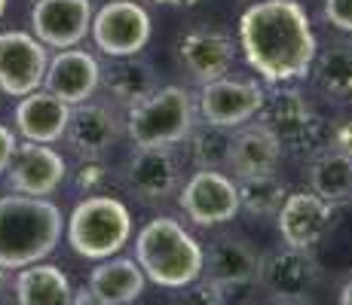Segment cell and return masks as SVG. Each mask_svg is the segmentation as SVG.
I'll return each instance as SVG.
<instances>
[{
  "label": "cell",
  "instance_id": "e575fe53",
  "mask_svg": "<svg viewBox=\"0 0 352 305\" xmlns=\"http://www.w3.org/2000/svg\"><path fill=\"white\" fill-rule=\"evenodd\" d=\"M0 287H3V269H0Z\"/></svg>",
  "mask_w": 352,
  "mask_h": 305
},
{
  "label": "cell",
  "instance_id": "603a6c76",
  "mask_svg": "<svg viewBox=\"0 0 352 305\" xmlns=\"http://www.w3.org/2000/svg\"><path fill=\"white\" fill-rule=\"evenodd\" d=\"M107 89L113 92V98L123 101V104H138L151 95L157 86H153V73L147 64L132 58H120V64L111 71V83Z\"/></svg>",
  "mask_w": 352,
  "mask_h": 305
},
{
  "label": "cell",
  "instance_id": "484cf974",
  "mask_svg": "<svg viewBox=\"0 0 352 305\" xmlns=\"http://www.w3.org/2000/svg\"><path fill=\"white\" fill-rule=\"evenodd\" d=\"M181 290H184L181 305H221V287L218 284H212V281H206V284L193 281V284H187V287H181Z\"/></svg>",
  "mask_w": 352,
  "mask_h": 305
},
{
  "label": "cell",
  "instance_id": "836d02e7",
  "mask_svg": "<svg viewBox=\"0 0 352 305\" xmlns=\"http://www.w3.org/2000/svg\"><path fill=\"white\" fill-rule=\"evenodd\" d=\"M3 10H6V0H0V19H3Z\"/></svg>",
  "mask_w": 352,
  "mask_h": 305
},
{
  "label": "cell",
  "instance_id": "7c38bea8",
  "mask_svg": "<svg viewBox=\"0 0 352 305\" xmlns=\"http://www.w3.org/2000/svg\"><path fill=\"white\" fill-rule=\"evenodd\" d=\"M276 226H279L282 241L291 250H309L313 244L328 232L331 226V202H324L319 193L303 189V193L285 195L282 208L276 211Z\"/></svg>",
  "mask_w": 352,
  "mask_h": 305
},
{
  "label": "cell",
  "instance_id": "5bb4252c",
  "mask_svg": "<svg viewBox=\"0 0 352 305\" xmlns=\"http://www.w3.org/2000/svg\"><path fill=\"white\" fill-rule=\"evenodd\" d=\"M282 159V141L270 125H248L236 138H230L227 147V165L239 180L273 174Z\"/></svg>",
  "mask_w": 352,
  "mask_h": 305
},
{
  "label": "cell",
  "instance_id": "e0dca14e",
  "mask_svg": "<svg viewBox=\"0 0 352 305\" xmlns=\"http://www.w3.org/2000/svg\"><path fill=\"white\" fill-rule=\"evenodd\" d=\"M181 61L206 86L212 80L227 77V71L233 67V43H230L224 34L193 31L181 40Z\"/></svg>",
  "mask_w": 352,
  "mask_h": 305
},
{
  "label": "cell",
  "instance_id": "83f0119b",
  "mask_svg": "<svg viewBox=\"0 0 352 305\" xmlns=\"http://www.w3.org/2000/svg\"><path fill=\"white\" fill-rule=\"evenodd\" d=\"M16 147H19V141H16V134H12V128L0 125V171H6L12 153H16Z\"/></svg>",
  "mask_w": 352,
  "mask_h": 305
},
{
  "label": "cell",
  "instance_id": "9c48e42d",
  "mask_svg": "<svg viewBox=\"0 0 352 305\" xmlns=\"http://www.w3.org/2000/svg\"><path fill=\"white\" fill-rule=\"evenodd\" d=\"M267 104V95L252 80H212L199 92V113L212 128H239Z\"/></svg>",
  "mask_w": 352,
  "mask_h": 305
},
{
  "label": "cell",
  "instance_id": "d4e9b609",
  "mask_svg": "<svg viewBox=\"0 0 352 305\" xmlns=\"http://www.w3.org/2000/svg\"><path fill=\"white\" fill-rule=\"evenodd\" d=\"M236 186H239V208H245L252 214H276L282 208V202H285V186L273 174L245 178Z\"/></svg>",
  "mask_w": 352,
  "mask_h": 305
},
{
  "label": "cell",
  "instance_id": "d6986e66",
  "mask_svg": "<svg viewBox=\"0 0 352 305\" xmlns=\"http://www.w3.org/2000/svg\"><path fill=\"white\" fill-rule=\"evenodd\" d=\"M147 278L135 260H101L89 275V290L104 305H129L144 293Z\"/></svg>",
  "mask_w": 352,
  "mask_h": 305
},
{
  "label": "cell",
  "instance_id": "cb8c5ba5",
  "mask_svg": "<svg viewBox=\"0 0 352 305\" xmlns=\"http://www.w3.org/2000/svg\"><path fill=\"white\" fill-rule=\"evenodd\" d=\"M313 193H319L324 202H337L352 195V159L343 153H328L313 168Z\"/></svg>",
  "mask_w": 352,
  "mask_h": 305
},
{
  "label": "cell",
  "instance_id": "2e32d148",
  "mask_svg": "<svg viewBox=\"0 0 352 305\" xmlns=\"http://www.w3.org/2000/svg\"><path fill=\"white\" fill-rule=\"evenodd\" d=\"M65 138L71 150L83 159H98L117 141V117L101 104H77L67 119Z\"/></svg>",
  "mask_w": 352,
  "mask_h": 305
},
{
  "label": "cell",
  "instance_id": "8992f818",
  "mask_svg": "<svg viewBox=\"0 0 352 305\" xmlns=\"http://www.w3.org/2000/svg\"><path fill=\"white\" fill-rule=\"evenodd\" d=\"M151 16L135 0H111L92 16V40L104 56L132 58L151 43Z\"/></svg>",
  "mask_w": 352,
  "mask_h": 305
},
{
  "label": "cell",
  "instance_id": "4fadbf2b",
  "mask_svg": "<svg viewBox=\"0 0 352 305\" xmlns=\"http://www.w3.org/2000/svg\"><path fill=\"white\" fill-rule=\"evenodd\" d=\"M101 83V67L98 61L83 49H62L56 58L46 64L43 86L50 95H56L58 101H65L67 107L86 104L96 95Z\"/></svg>",
  "mask_w": 352,
  "mask_h": 305
},
{
  "label": "cell",
  "instance_id": "ac0fdd59",
  "mask_svg": "<svg viewBox=\"0 0 352 305\" xmlns=\"http://www.w3.org/2000/svg\"><path fill=\"white\" fill-rule=\"evenodd\" d=\"M129 183L144 199H162L178 186V165L168 147H138L129 162Z\"/></svg>",
  "mask_w": 352,
  "mask_h": 305
},
{
  "label": "cell",
  "instance_id": "3957f363",
  "mask_svg": "<svg viewBox=\"0 0 352 305\" xmlns=\"http://www.w3.org/2000/svg\"><path fill=\"white\" fill-rule=\"evenodd\" d=\"M135 263L147 281L181 290L206 272V250L172 217H153L135 239Z\"/></svg>",
  "mask_w": 352,
  "mask_h": 305
},
{
  "label": "cell",
  "instance_id": "7402d4cb",
  "mask_svg": "<svg viewBox=\"0 0 352 305\" xmlns=\"http://www.w3.org/2000/svg\"><path fill=\"white\" fill-rule=\"evenodd\" d=\"M267 281V287L279 296H300L303 287L309 284V266L300 256V250H285V254L270 256L267 263H261V272Z\"/></svg>",
  "mask_w": 352,
  "mask_h": 305
},
{
  "label": "cell",
  "instance_id": "ba28073f",
  "mask_svg": "<svg viewBox=\"0 0 352 305\" xmlns=\"http://www.w3.org/2000/svg\"><path fill=\"white\" fill-rule=\"evenodd\" d=\"M46 46L34 34L3 31L0 34V92L12 98L37 92L46 77Z\"/></svg>",
  "mask_w": 352,
  "mask_h": 305
},
{
  "label": "cell",
  "instance_id": "ffe728a7",
  "mask_svg": "<svg viewBox=\"0 0 352 305\" xmlns=\"http://www.w3.org/2000/svg\"><path fill=\"white\" fill-rule=\"evenodd\" d=\"M74 287L67 275L52 263H34L19 269L16 302L19 305H71Z\"/></svg>",
  "mask_w": 352,
  "mask_h": 305
},
{
  "label": "cell",
  "instance_id": "52a82bcc",
  "mask_svg": "<svg viewBox=\"0 0 352 305\" xmlns=\"http://www.w3.org/2000/svg\"><path fill=\"white\" fill-rule=\"evenodd\" d=\"M178 202L196 226H221L239 214V186L218 168H199L184 183Z\"/></svg>",
  "mask_w": 352,
  "mask_h": 305
},
{
  "label": "cell",
  "instance_id": "5b68a950",
  "mask_svg": "<svg viewBox=\"0 0 352 305\" xmlns=\"http://www.w3.org/2000/svg\"><path fill=\"white\" fill-rule=\"evenodd\" d=\"M129 138L138 147H172L190 138L193 132V101L181 86L153 89L144 101L129 110Z\"/></svg>",
  "mask_w": 352,
  "mask_h": 305
},
{
  "label": "cell",
  "instance_id": "44dd1931",
  "mask_svg": "<svg viewBox=\"0 0 352 305\" xmlns=\"http://www.w3.org/2000/svg\"><path fill=\"white\" fill-rule=\"evenodd\" d=\"M208 281L218 284L221 290L230 287V284H245L257 278L261 272V260L248 241L242 239H221L214 241V247L208 250Z\"/></svg>",
  "mask_w": 352,
  "mask_h": 305
},
{
  "label": "cell",
  "instance_id": "9a60e30c",
  "mask_svg": "<svg viewBox=\"0 0 352 305\" xmlns=\"http://www.w3.org/2000/svg\"><path fill=\"white\" fill-rule=\"evenodd\" d=\"M67 119H71V107L46 89L25 95L16 107V128L31 144H56V141H62Z\"/></svg>",
  "mask_w": 352,
  "mask_h": 305
},
{
  "label": "cell",
  "instance_id": "30bf717a",
  "mask_svg": "<svg viewBox=\"0 0 352 305\" xmlns=\"http://www.w3.org/2000/svg\"><path fill=\"white\" fill-rule=\"evenodd\" d=\"M92 0H37L31 10L34 37L50 49H74L92 28Z\"/></svg>",
  "mask_w": 352,
  "mask_h": 305
},
{
  "label": "cell",
  "instance_id": "8fae6325",
  "mask_svg": "<svg viewBox=\"0 0 352 305\" xmlns=\"http://www.w3.org/2000/svg\"><path fill=\"white\" fill-rule=\"evenodd\" d=\"M65 174L67 165L62 153H56L50 144H31V141L19 144L10 165H6L10 186L19 195H37V199H46V195L56 193L62 186Z\"/></svg>",
  "mask_w": 352,
  "mask_h": 305
},
{
  "label": "cell",
  "instance_id": "7a4b0ae2",
  "mask_svg": "<svg viewBox=\"0 0 352 305\" xmlns=\"http://www.w3.org/2000/svg\"><path fill=\"white\" fill-rule=\"evenodd\" d=\"M62 208L37 195L0 199V269H25L43 263L62 241Z\"/></svg>",
  "mask_w": 352,
  "mask_h": 305
},
{
  "label": "cell",
  "instance_id": "4dcf8cb0",
  "mask_svg": "<svg viewBox=\"0 0 352 305\" xmlns=\"http://www.w3.org/2000/svg\"><path fill=\"white\" fill-rule=\"evenodd\" d=\"M153 3H162V6H196L199 0H153Z\"/></svg>",
  "mask_w": 352,
  "mask_h": 305
},
{
  "label": "cell",
  "instance_id": "277c9868",
  "mask_svg": "<svg viewBox=\"0 0 352 305\" xmlns=\"http://www.w3.org/2000/svg\"><path fill=\"white\" fill-rule=\"evenodd\" d=\"M132 239V214L113 195H86L67 217V244L83 260H111Z\"/></svg>",
  "mask_w": 352,
  "mask_h": 305
},
{
  "label": "cell",
  "instance_id": "f546056e",
  "mask_svg": "<svg viewBox=\"0 0 352 305\" xmlns=\"http://www.w3.org/2000/svg\"><path fill=\"white\" fill-rule=\"evenodd\" d=\"M71 305H104V302H101L98 296L92 293L89 287H86V290H80V293H74V296H71Z\"/></svg>",
  "mask_w": 352,
  "mask_h": 305
},
{
  "label": "cell",
  "instance_id": "4316f807",
  "mask_svg": "<svg viewBox=\"0 0 352 305\" xmlns=\"http://www.w3.org/2000/svg\"><path fill=\"white\" fill-rule=\"evenodd\" d=\"M324 19L334 28L352 34V0H324Z\"/></svg>",
  "mask_w": 352,
  "mask_h": 305
},
{
  "label": "cell",
  "instance_id": "1f68e13d",
  "mask_svg": "<svg viewBox=\"0 0 352 305\" xmlns=\"http://www.w3.org/2000/svg\"><path fill=\"white\" fill-rule=\"evenodd\" d=\"M340 305H352V281L343 284V290H340Z\"/></svg>",
  "mask_w": 352,
  "mask_h": 305
},
{
  "label": "cell",
  "instance_id": "f1b7e54d",
  "mask_svg": "<svg viewBox=\"0 0 352 305\" xmlns=\"http://www.w3.org/2000/svg\"><path fill=\"white\" fill-rule=\"evenodd\" d=\"M334 144H337V153H343V156H349V159H352V119L340 125V132H337Z\"/></svg>",
  "mask_w": 352,
  "mask_h": 305
},
{
  "label": "cell",
  "instance_id": "d6a6232c",
  "mask_svg": "<svg viewBox=\"0 0 352 305\" xmlns=\"http://www.w3.org/2000/svg\"><path fill=\"white\" fill-rule=\"evenodd\" d=\"M276 305H303V302L297 300V296H279V302Z\"/></svg>",
  "mask_w": 352,
  "mask_h": 305
},
{
  "label": "cell",
  "instance_id": "6da1fadb",
  "mask_svg": "<svg viewBox=\"0 0 352 305\" xmlns=\"http://www.w3.org/2000/svg\"><path fill=\"white\" fill-rule=\"evenodd\" d=\"M245 61L267 83H288L309 73L316 61V34L297 0H257L239 19Z\"/></svg>",
  "mask_w": 352,
  "mask_h": 305
}]
</instances>
